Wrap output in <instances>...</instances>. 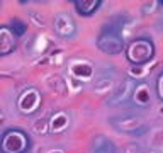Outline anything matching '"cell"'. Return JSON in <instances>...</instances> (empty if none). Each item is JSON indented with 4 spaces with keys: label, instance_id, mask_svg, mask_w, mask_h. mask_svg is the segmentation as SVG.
Returning <instances> with one entry per match:
<instances>
[{
    "label": "cell",
    "instance_id": "obj_1",
    "mask_svg": "<svg viewBox=\"0 0 163 153\" xmlns=\"http://www.w3.org/2000/svg\"><path fill=\"white\" fill-rule=\"evenodd\" d=\"M127 54V60L131 61L133 65H143L146 61H150L155 54V46L150 39L139 38L136 41H133L129 44V48L126 51Z\"/></svg>",
    "mask_w": 163,
    "mask_h": 153
},
{
    "label": "cell",
    "instance_id": "obj_2",
    "mask_svg": "<svg viewBox=\"0 0 163 153\" xmlns=\"http://www.w3.org/2000/svg\"><path fill=\"white\" fill-rule=\"evenodd\" d=\"M29 146V140L22 131L19 129H10L3 134L0 148L3 153H24Z\"/></svg>",
    "mask_w": 163,
    "mask_h": 153
},
{
    "label": "cell",
    "instance_id": "obj_3",
    "mask_svg": "<svg viewBox=\"0 0 163 153\" xmlns=\"http://www.w3.org/2000/svg\"><path fill=\"white\" fill-rule=\"evenodd\" d=\"M97 46H99L100 51L107 53V54H117V53H121L122 48H124V41H122V38L117 32L102 31L99 39H97Z\"/></svg>",
    "mask_w": 163,
    "mask_h": 153
},
{
    "label": "cell",
    "instance_id": "obj_4",
    "mask_svg": "<svg viewBox=\"0 0 163 153\" xmlns=\"http://www.w3.org/2000/svg\"><path fill=\"white\" fill-rule=\"evenodd\" d=\"M15 50V36L9 27H0V56H5Z\"/></svg>",
    "mask_w": 163,
    "mask_h": 153
},
{
    "label": "cell",
    "instance_id": "obj_5",
    "mask_svg": "<svg viewBox=\"0 0 163 153\" xmlns=\"http://www.w3.org/2000/svg\"><path fill=\"white\" fill-rule=\"evenodd\" d=\"M54 29H56V32H58L60 36H63V38H66V36H73V32H75L73 19H72L70 15H66V14L58 15L56 21H54Z\"/></svg>",
    "mask_w": 163,
    "mask_h": 153
},
{
    "label": "cell",
    "instance_id": "obj_6",
    "mask_svg": "<svg viewBox=\"0 0 163 153\" xmlns=\"http://www.w3.org/2000/svg\"><path fill=\"white\" fill-rule=\"evenodd\" d=\"M73 3L76 7V12L82 15H92L100 7V0H75Z\"/></svg>",
    "mask_w": 163,
    "mask_h": 153
},
{
    "label": "cell",
    "instance_id": "obj_7",
    "mask_svg": "<svg viewBox=\"0 0 163 153\" xmlns=\"http://www.w3.org/2000/svg\"><path fill=\"white\" fill-rule=\"evenodd\" d=\"M94 153H116V146L105 136H97L94 141Z\"/></svg>",
    "mask_w": 163,
    "mask_h": 153
},
{
    "label": "cell",
    "instance_id": "obj_8",
    "mask_svg": "<svg viewBox=\"0 0 163 153\" xmlns=\"http://www.w3.org/2000/svg\"><path fill=\"white\" fill-rule=\"evenodd\" d=\"M131 85H133L131 82H126L124 87H121V89L117 90V94H116L112 99H111V104H116V102H119V101H124V99H127V95L131 94V89H127V87H131Z\"/></svg>",
    "mask_w": 163,
    "mask_h": 153
},
{
    "label": "cell",
    "instance_id": "obj_9",
    "mask_svg": "<svg viewBox=\"0 0 163 153\" xmlns=\"http://www.w3.org/2000/svg\"><path fill=\"white\" fill-rule=\"evenodd\" d=\"M25 29H27V26H25L21 19H12V22H10V31L14 32V36H22L25 32Z\"/></svg>",
    "mask_w": 163,
    "mask_h": 153
},
{
    "label": "cell",
    "instance_id": "obj_10",
    "mask_svg": "<svg viewBox=\"0 0 163 153\" xmlns=\"http://www.w3.org/2000/svg\"><path fill=\"white\" fill-rule=\"evenodd\" d=\"M134 97H136V102H138V104L146 105V104H148V90H146V87H139V89H136Z\"/></svg>",
    "mask_w": 163,
    "mask_h": 153
},
{
    "label": "cell",
    "instance_id": "obj_11",
    "mask_svg": "<svg viewBox=\"0 0 163 153\" xmlns=\"http://www.w3.org/2000/svg\"><path fill=\"white\" fill-rule=\"evenodd\" d=\"M156 92H158V97L163 101V73L158 76V82H156Z\"/></svg>",
    "mask_w": 163,
    "mask_h": 153
},
{
    "label": "cell",
    "instance_id": "obj_12",
    "mask_svg": "<svg viewBox=\"0 0 163 153\" xmlns=\"http://www.w3.org/2000/svg\"><path fill=\"white\" fill-rule=\"evenodd\" d=\"M160 3H162V5H163V0H162V2H160Z\"/></svg>",
    "mask_w": 163,
    "mask_h": 153
}]
</instances>
